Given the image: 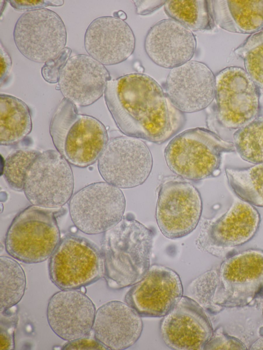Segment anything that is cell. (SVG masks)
<instances>
[{"label": "cell", "mask_w": 263, "mask_h": 350, "mask_svg": "<svg viewBox=\"0 0 263 350\" xmlns=\"http://www.w3.org/2000/svg\"><path fill=\"white\" fill-rule=\"evenodd\" d=\"M245 344L237 338L226 334L222 326L213 330L204 349H247Z\"/></svg>", "instance_id": "32"}, {"label": "cell", "mask_w": 263, "mask_h": 350, "mask_svg": "<svg viewBox=\"0 0 263 350\" xmlns=\"http://www.w3.org/2000/svg\"><path fill=\"white\" fill-rule=\"evenodd\" d=\"M206 313L194 300L182 296L160 320L165 344L176 350L204 349L214 330Z\"/></svg>", "instance_id": "15"}, {"label": "cell", "mask_w": 263, "mask_h": 350, "mask_svg": "<svg viewBox=\"0 0 263 350\" xmlns=\"http://www.w3.org/2000/svg\"><path fill=\"white\" fill-rule=\"evenodd\" d=\"M259 88L243 69L228 67L215 76V115L222 127L239 129L258 118Z\"/></svg>", "instance_id": "7"}, {"label": "cell", "mask_w": 263, "mask_h": 350, "mask_svg": "<svg viewBox=\"0 0 263 350\" xmlns=\"http://www.w3.org/2000/svg\"><path fill=\"white\" fill-rule=\"evenodd\" d=\"M154 232L128 213L104 232L101 251L107 286L120 289L131 286L150 267Z\"/></svg>", "instance_id": "2"}, {"label": "cell", "mask_w": 263, "mask_h": 350, "mask_svg": "<svg viewBox=\"0 0 263 350\" xmlns=\"http://www.w3.org/2000/svg\"><path fill=\"white\" fill-rule=\"evenodd\" d=\"M104 99L118 129L128 137L158 144L173 137L185 118L152 77L132 73L108 81Z\"/></svg>", "instance_id": "1"}, {"label": "cell", "mask_w": 263, "mask_h": 350, "mask_svg": "<svg viewBox=\"0 0 263 350\" xmlns=\"http://www.w3.org/2000/svg\"><path fill=\"white\" fill-rule=\"evenodd\" d=\"M262 317H263V307H262Z\"/></svg>", "instance_id": "40"}, {"label": "cell", "mask_w": 263, "mask_h": 350, "mask_svg": "<svg viewBox=\"0 0 263 350\" xmlns=\"http://www.w3.org/2000/svg\"><path fill=\"white\" fill-rule=\"evenodd\" d=\"M250 349H263V336L258 338L251 345Z\"/></svg>", "instance_id": "38"}, {"label": "cell", "mask_w": 263, "mask_h": 350, "mask_svg": "<svg viewBox=\"0 0 263 350\" xmlns=\"http://www.w3.org/2000/svg\"><path fill=\"white\" fill-rule=\"evenodd\" d=\"M95 306L91 299L78 290H61L50 298L47 319L52 330L69 341L87 336L92 328Z\"/></svg>", "instance_id": "19"}, {"label": "cell", "mask_w": 263, "mask_h": 350, "mask_svg": "<svg viewBox=\"0 0 263 350\" xmlns=\"http://www.w3.org/2000/svg\"><path fill=\"white\" fill-rule=\"evenodd\" d=\"M235 150L234 144L204 128L190 129L174 137L166 146V164L179 177L193 181L216 176L221 154Z\"/></svg>", "instance_id": "4"}, {"label": "cell", "mask_w": 263, "mask_h": 350, "mask_svg": "<svg viewBox=\"0 0 263 350\" xmlns=\"http://www.w3.org/2000/svg\"><path fill=\"white\" fill-rule=\"evenodd\" d=\"M13 37L24 56L34 62L45 63L65 48L67 32L61 17L44 8L21 15L15 23Z\"/></svg>", "instance_id": "12"}, {"label": "cell", "mask_w": 263, "mask_h": 350, "mask_svg": "<svg viewBox=\"0 0 263 350\" xmlns=\"http://www.w3.org/2000/svg\"><path fill=\"white\" fill-rule=\"evenodd\" d=\"M166 14L191 31L211 30L214 27L210 1L169 0L164 4Z\"/></svg>", "instance_id": "25"}, {"label": "cell", "mask_w": 263, "mask_h": 350, "mask_svg": "<svg viewBox=\"0 0 263 350\" xmlns=\"http://www.w3.org/2000/svg\"><path fill=\"white\" fill-rule=\"evenodd\" d=\"M218 283V270L215 268L208 270L189 283L186 296L196 302L206 313L216 315L223 309L213 302Z\"/></svg>", "instance_id": "29"}, {"label": "cell", "mask_w": 263, "mask_h": 350, "mask_svg": "<svg viewBox=\"0 0 263 350\" xmlns=\"http://www.w3.org/2000/svg\"><path fill=\"white\" fill-rule=\"evenodd\" d=\"M30 109L22 100L0 94V143L11 145L22 140L32 130Z\"/></svg>", "instance_id": "24"}, {"label": "cell", "mask_w": 263, "mask_h": 350, "mask_svg": "<svg viewBox=\"0 0 263 350\" xmlns=\"http://www.w3.org/2000/svg\"><path fill=\"white\" fill-rule=\"evenodd\" d=\"M182 294L179 275L168 267L153 264L140 280L131 286L124 301L141 317H162Z\"/></svg>", "instance_id": "16"}, {"label": "cell", "mask_w": 263, "mask_h": 350, "mask_svg": "<svg viewBox=\"0 0 263 350\" xmlns=\"http://www.w3.org/2000/svg\"><path fill=\"white\" fill-rule=\"evenodd\" d=\"M49 133L57 151L69 163L81 168L95 163L108 143L103 124L79 113L76 105L65 98L51 117Z\"/></svg>", "instance_id": "3"}, {"label": "cell", "mask_w": 263, "mask_h": 350, "mask_svg": "<svg viewBox=\"0 0 263 350\" xmlns=\"http://www.w3.org/2000/svg\"><path fill=\"white\" fill-rule=\"evenodd\" d=\"M111 80L104 65L91 56L79 54L70 57L61 72L59 89L76 106L92 105L104 93Z\"/></svg>", "instance_id": "18"}, {"label": "cell", "mask_w": 263, "mask_h": 350, "mask_svg": "<svg viewBox=\"0 0 263 350\" xmlns=\"http://www.w3.org/2000/svg\"><path fill=\"white\" fill-rule=\"evenodd\" d=\"M144 49L157 65L172 69L191 61L196 49L193 32L173 19H164L153 25L144 40Z\"/></svg>", "instance_id": "21"}, {"label": "cell", "mask_w": 263, "mask_h": 350, "mask_svg": "<svg viewBox=\"0 0 263 350\" xmlns=\"http://www.w3.org/2000/svg\"><path fill=\"white\" fill-rule=\"evenodd\" d=\"M0 61H1V86L5 83L7 80L9 73L11 68L12 60L9 53L3 46L2 42L0 43Z\"/></svg>", "instance_id": "37"}, {"label": "cell", "mask_w": 263, "mask_h": 350, "mask_svg": "<svg viewBox=\"0 0 263 350\" xmlns=\"http://www.w3.org/2000/svg\"><path fill=\"white\" fill-rule=\"evenodd\" d=\"M71 53V49L68 47L55 57L46 61L41 69L43 79L50 84L58 83L61 72Z\"/></svg>", "instance_id": "33"}, {"label": "cell", "mask_w": 263, "mask_h": 350, "mask_svg": "<svg viewBox=\"0 0 263 350\" xmlns=\"http://www.w3.org/2000/svg\"><path fill=\"white\" fill-rule=\"evenodd\" d=\"M260 222V215L254 206L239 199L216 220L203 221L195 244L200 251L219 256L225 249L250 241Z\"/></svg>", "instance_id": "14"}, {"label": "cell", "mask_w": 263, "mask_h": 350, "mask_svg": "<svg viewBox=\"0 0 263 350\" xmlns=\"http://www.w3.org/2000/svg\"><path fill=\"white\" fill-rule=\"evenodd\" d=\"M213 302L223 308L248 305L263 292V250L251 248L226 259Z\"/></svg>", "instance_id": "8"}, {"label": "cell", "mask_w": 263, "mask_h": 350, "mask_svg": "<svg viewBox=\"0 0 263 350\" xmlns=\"http://www.w3.org/2000/svg\"><path fill=\"white\" fill-rule=\"evenodd\" d=\"M62 349H108L95 338L86 336L68 341Z\"/></svg>", "instance_id": "36"}, {"label": "cell", "mask_w": 263, "mask_h": 350, "mask_svg": "<svg viewBox=\"0 0 263 350\" xmlns=\"http://www.w3.org/2000/svg\"><path fill=\"white\" fill-rule=\"evenodd\" d=\"M48 271L51 282L60 289L78 290L104 277L103 256L89 240L67 234L50 257Z\"/></svg>", "instance_id": "6"}, {"label": "cell", "mask_w": 263, "mask_h": 350, "mask_svg": "<svg viewBox=\"0 0 263 350\" xmlns=\"http://www.w3.org/2000/svg\"><path fill=\"white\" fill-rule=\"evenodd\" d=\"M1 312V350L14 348V331L16 327V311Z\"/></svg>", "instance_id": "34"}, {"label": "cell", "mask_w": 263, "mask_h": 350, "mask_svg": "<svg viewBox=\"0 0 263 350\" xmlns=\"http://www.w3.org/2000/svg\"><path fill=\"white\" fill-rule=\"evenodd\" d=\"M234 52L242 60L245 71L255 84L263 88V30L251 34Z\"/></svg>", "instance_id": "30"}, {"label": "cell", "mask_w": 263, "mask_h": 350, "mask_svg": "<svg viewBox=\"0 0 263 350\" xmlns=\"http://www.w3.org/2000/svg\"><path fill=\"white\" fill-rule=\"evenodd\" d=\"M60 240L55 212L31 205L13 219L5 245L7 252L14 259L26 263H37L51 257Z\"/></svg>", "instance_id": "5"}, {"label": "cell", "mask_w": 263, "mask_h": 350, "mask_svg": "<svg viewBox=\"0 0 263 350\" xmlns=\"http://www.w3.org/2000/svg\"><path fill=\"white\" fill-rule=\"evenodd\" d=\"M125 199L120 188L107 182H97L77 191L69 201L71 219L88 235L104 233L122 219Z\"/></svg>", "instance_id": "9"}, {"label": "cell", "mask_w": 263, "mask_h": 350, "mask_svg": "<svg viewBox=\"0 0 263 350\" xmlns=\"http://www.w3.org/2000/svg\"><path fill=\"white\" fill-rule=\"evenodd\" d=\"M74 187L72 169L57 150L40 152L27 171L23 191L33 205L59 208L71 198Z\"/></svg>", "instance_id": "11"}, {"label": "cell", "mask_w": 263, "mask_h": 350, "mask_svg": "<svg viewBox=\"0 0 263 350\" xmlns=\"http://www.w3.org/2000/svg\"><path fill=\"white\" fill-rule=\"evenodd\" d=\"M135 37L127 23L115 16L94 19L84 35L86 51L104 65H114L126 60L134 52Z\"/></svg>", "instance_id": "20"}, {"label": "cell", "mask_w": 263, "mask_h": 350, "mask_svg": "<svg viewBox=\"0 0 263 350\" xmlns=\"http://www.w3.org/2000/svg\"><path fill=\"white\" fill-rule=\"evenodd\" d=\"M7 2L15 10L26 11L42 9L48 6H61L64 4L63 0H10Z\"/></svg>", "instance_id": "35"}, {"label": "cell", "mask_w": 263, "mask_h": 350, "mask_svg": "<svg viewBox=\"0 0 263 350\" xmlns=\"http://www.w3.org/2000/svg\"><path fill=\"white\" fill-rule=\"evenodd\" d=\"M153 167V158L145 143L132 137L110 140L98 160L99 172L104 180L120 188L142 184Z\"/></svg>", "instance_id": "13"}, {"label": "cell", "mask_w": 263, "mask_h": 350, "mask_svg": "<svg viewBox=\"0 0 263 350\" xmlns=\"http://www.w3.org/2000/svg\"><path fill=\"white\" fill-rule=\"evenodd\" d=\"M26 286L25 272L14 259L0 257V310L15 306L23 298Z\"/></svg>", "instance_id": "27"}, {"label": "cell", "mask_w": 263, "mask_h": 350, "mask_svg": "<svg viewBox=\"0 0 263 350\" xmlns=\"http://www.w3.org/2000/svg\"><path fill=\"white\" fill-rule=\"evenodd\" d=\"M202 210L200 194L190 183L168 177L160 184L155 217L165 237L176 239L190 234L197 226Z\"/></svg>", "instance_id": "10"}, {"label": "cell", "mask_w": 263, "mask_h": 350, "mask_svg": "<svg viewBox=\"0 0 263 350\" xmlns=\"http://www.w3.org/2000/svg\"><path fill=\"white\" fill-rule=\"evenodd\" d=\"M116 13L118 15L115 17L119 18L122 20H125L126 18V14L122 11H119L118 12H116Z\"/></svg>", "instance_id": "39"}, {"label": "cell", "mask_w": 263, "mask_h": 350, "mask_svg": "<svg viewBox=\"0 0 263 350\" xmlns=\"http://www.w3.org/2000/svg\"><path fill=\"white\" fill-rule=\"evenodd\" d=\"M164 91L181 112L199 111L208 107L215 98V76L206 65L191 60L171 69Z\"/></svg>", "instance_id": "17"}, {"label": "cell", "mask_w": 263, "mask_h": 350, "mask_svg": "<svg viewBox=\"0 0 263 350\" xmlns=\"http://www.w3.org/2000/svg\"><path fill=\"white\" fill-rule=\"evenodd\" d=\"M214 23L227 31L253 34L263 29V0L210 1Z\"/></svg>", "instance_id": "23"}, {"label": "cell", "mask_w": 263, "mask_h": 350, "mask_svg": "<svg viewBox=\"0 0 263 350\" xmlns=\"http://www.w3.org/2000/svg\"><path fill=\"white\" fill-rule=\"evenodd\" d=\"M225 172L230 187L239 199L263 207V163L245 168L227 167Z\"/></svg>", "instance_id": "26"}, {"label": "cell", "mask_w": 263, "mask_h": 350, "mask_svg": "<svg viewBox=\"0 0 263 350\" xmlns=\"http://www.w3.org/2000/svg\"><path fill=\"white\" fill-rule=\"evenodd\" d=\"M40 153L33 149H18L6 158L3 174L11 189L18 191L23 190L27 171Z\"/></svg>", "instance_id": "31"}, {"label": "cell", "mask_w": 263, "mask_h": 350, "mask_svg": "<svg viewBox=\"0 0 263 350\" xmlns=\"http://www.w3.org/2000/svg\"><path fill=\"white\" fill-rule=\"evenodd\" d=\"M143 326L142 317L132 307L115 300L96 310L92 330L94 338L108 349L122 350L138 340Z\"/></svg>", "instance_id": "22"}, {"label": "cell", "mask_w": 263, "mask_h": 350, "mask_svg": "<svg viewBox=\"0 0 263 350\" xmlns=\"http://www.w3.org/2000/svg\"><path fill=\"white\" fill-rule=\"evenodd\" d=\"M233 138L235 150L243 160L263 163V116L238 129Z\"/></svg>", "instance_id": "28"}]
</instances>
